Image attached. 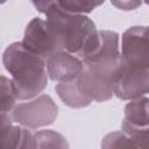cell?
Returning <instances> with one entry per match:
<instances>
[{"mask_svg":"<svg viewBox=\"0 0 149 149\" xmlns=\"http://www.w3.org/2000/svg\"><path fill=\"white\" fill-rule=\"evenodd\" d=\"M2 63L10 74L19 100H31L47 87V61L27 50L21 42H14L6 48Z\"/></svg>","mask_w":149,"mask_h":149,"instance_id":"6da1fadb","label":"cell"},{"mask_svg":"<svg viewBox=\"0 0 149 149\" xmlns=\"http://www.w3.org/2000/svg\"><path fill=\"white\" fill-rule=\"evenodd\" d=\"M45 17L59 49L74 56H78L87 40L97 31L90 17L68 13L57 5V1H51Z\"/></svg>","mask_w":149,"mask_h":149,"instance_id":"7a4b0ae2","label":"cell"},{"mask_svg":"<svg viewBox=\"0 0 149 149\" xmlns=\"http://www.w3.org/2000/svg\"><path fill=\"white\" fill-rule=\"evenodd\" d=\"M58 115V107L48 94H41L31 100L21 102L12 111L15 123L27 129H38L54 123Z\"/></svg>","mask_w":149,"mask_h":149,"instance_id":"3957f363","label":"cell"},{"mask_svg":"<svg viewBox=\"0 0 149 149\" xmlns=\"http://www.w3.org/2000/svg\"><path fill=\"white\" fill-rule=\"evenodd\" d=\"M121 58L125 65L149 70V26H133L121 37Z\"/></svg>","mask_w":149,"mask_h":149,"instance_id":"277c9868","label":"cell"},{"mask_svg":"<svg viewBox=\"0 0 149 149\" xmlns=\"http://www.w3.org/2000/svg\"><path fill=\"white\" fill-rule=\"evenodd\" d=\"M21 43L27 50L44 61H48L56 52L62 51L47 20L41 17H34L27 24Z\"/></svg>","mask_w":149,"mask_h":149,"instance_id":"5b68a950","label":"cell"},{"mask_svg":"<svg viewBox=\"0 0 149 149\" xmlns=\"http://www.w3.org/2000/svg\"><path fill=\"white\" fill-rule=\"evenodd\" d=\"M119 42L120 36L116 31L97 30L87 40L77 57L84 64L119 58L121 57Z\"/></svg>","mask_w":149,"mask_h":149,"instance_id":"8992f818","label":"cell"},{"mask_svg":"<svg viewBox=\"0 0 149 149\" xmlns=\"http://www.w3.org/2000/svg\"><path fill=\"white\" fill-rule=\"evenodd\" d=\"M149 93V70H137L122 62L114 81L113 94L126 101L135 100Z\"/></svg>","mask_w":149,"mask_h":149,"instance_id":"52a82bcc","label":"cell"},{"mask_svg":"<svg viewBox=\"0 0 149 149\" xmlns=\"http://www.w3.org/2000/svg\"><path fill=\"white\" fill-rule=\"evenodd\" d=\"M122 132L132 137L149 136V98L141 97L127 102Z\"/></svg>","mask_w":149,"mask_h":149,"instance_id":"ba28073f","label":"cell"},{"mask_svg":"<svg viewBox=\"0 0 149 149\" xmlns=\"http://www.w3.org/2000/svg\"><path fill=\"white\" fill-rule=\"evenodd\" d=\"M47 70L49 78L54 81H73L81 74L84 63L70 52L58 51L47 61Z\"/></svg>","mask_w":149,"mask_h":149,"instance_id":"9c48e42d","label":"cell"},{"mask_svg":"<svg viewBox=\"0 0 149 149\" xmlns=\"http://www.w3.org/2000/svg\"><path fill=\"white\" fill-rule=\"evenodd\" d=\"M77 83L81 90V92L88 97L92 101H107L109 100L113 94V85L109 81H106L90 71H87L85 68L81 72V74L78 77Z\"/></svg>","mask_w":149,"mask_h":149,"instance_id":"30bf717a","label":"cell"},{"mask_svg":"<svg viewBox=\"0 0 149 149\" xmlns=\"http://www.w3.org/2000/svg\"><path fill=\"white\" fill-rule=\"evenodd\" d=\"M1 130L0 149H37V140L30 129L10 125Z\"/></svg>","mask_w":149,"mask_h":149,"instance_id":"8fae6325","label":"cell"},{"mask_svg":"<svg viewBox=\"0 0 149 149\" xmlns=\"http://www.w3.org/2000/svg\"><path fill=\"white\" fill-rule=\"evenodd\" d=\"M101 149H149V136L132 137L122 130L105 135L100 143Z\"/></svg>","mask_w":149,"mask_h":149,"instance_id":"7c38bea8","label":"cell"},{"mask_svg":"<svg viewBox=\"0 0 149 149\" xmlns=\"http://www.w3.org/2000/svg\"><path fill=\"white\" fill-rule=\"evenodd\" d=\"M55 91L58 98L71 108H84L92 102V100L81 92L77 79L73 81L56 84Z\"/></svg>","mask_w":149,"mask_h":149,"instance_id":"4fadbf2b","label":"cell"},{"mask_svg":"<svg viewBox=\"0 0 149 149\" xmlns=\"http://www.w3.org/2000/svg\"><path fill=\"white\" fill-rule=\"evenodd\" d=\"M37 149H70L68 140L58 132L42 129L35 133Z\"/></svg>","mask_w":149,"mask_h":149,"instance_id":"5bb4252c","label":"cell"},{"mask_svg":"<svg viewBox=\"0 0 149 149\" xmlns=\"http://www.w3.org/2000/svg\"><path fill=\"white\" fill-rule=\"evenodd\" d=\"M1 88H0V113H12L14 107L16 106L17 95L14 87V84L10 78L6 76H1Z\"/></svg>","mask_w":149,"mask_h":149,"instance_id":"9a60e30c","label":"cell"},{"mask_svg":"<svg viewBox=\"0 0 149 149\" xmlns=\"http://www.w3.org/2000/svg\"><path fill=\"white\" fill-rule=\"evenodd\" d=\"M104 1H84V0H65V1H57V5L65 12L71 14L85 15L91 13L98 6L102 5Z\"/></svg>","mask_w":149,"mask_h":149,"instance_id":"2e32d148","label":"cell"},{"mask_svg":"<svg viewBox=\"0 0 149 149\" xmlns=\"http://www.w3.org/2000/svg\"><path fill=\"white\" fill-rule=\"evenodd\" d=\"M111 3L122 10H133V9H136L139 6H141L142 2L141 1H112Z\"/></svg>","mask_w":149,"mask_h":149,"instance_id":"e0dca14e","label":"cell"},{"mask_svg":"<svg viewBox=\"0 0 149 149\" xmlns=\"http://www.w3.org/2000/svg\"><path fill=\"white\" fill-rule=\"evenodd\" d=\"M31 3L35 6V8L38 12L45 14L47 10H48V8H49V6H50V3H51V1H33Z\"/></svg>","mask_w":149,"mask_h":149,"instance_id":"ac0fdd59","label":"cell"}]
</instances>
